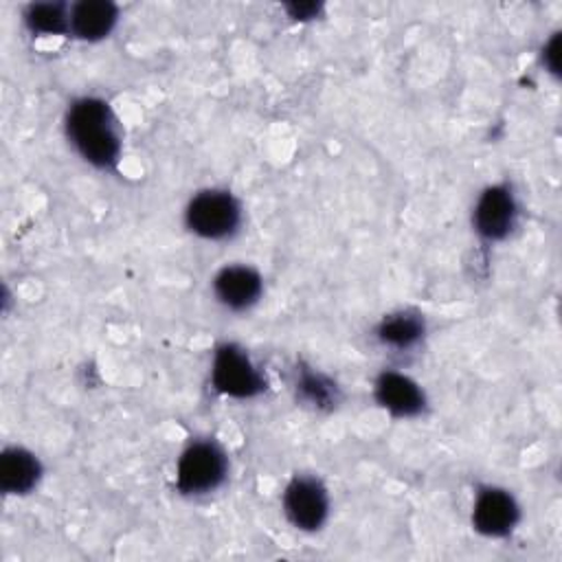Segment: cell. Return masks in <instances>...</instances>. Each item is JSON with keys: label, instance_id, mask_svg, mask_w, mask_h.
<instances>
[{"label": "cell", "instance_id": "obj_11", "mask_svg": "<svg viewBox=\"0 0 562 562\" xmlns=\"http://www.w3.org/2000/svg\"><path fill=\"white\" fill-rule=\"evenodd\" d=\"M42 476L40 459L26 448L11 446L0 457V487L7 494H29L35 490Z\"/></svg>", "mask_w": 562, "mask_h": 562}, {"label": "cell", "instance_id": "obj_14", "mask_svg": "<svg viewBox=\"0 0 562 562\" xmlns=\"http://www.w3.org/2000/svg\"><path fill=\"white\" fill-rule=\"evenodd\" d=\"M296 393L318 411H329L338 404V386L327 375L310 367H301L296 371Z\"/></svg>", "mask_w": 562, "mask_h": 562}, {"label": "cell", "instance_id": "obj_4", "mask_svg": "<svg viewBox=\"0 0 562 562\" xmlns=\"http://www.w3.org/2000/svg\"><path fill=\"white\" fill-rule=\"evenodd\" d=\"M211 382L222 395L237 400L257 397L266 391V380L250 356L233 342H224L215 349Z\"/></svg>", "mask_w": 562, "mask_h": 562}, {"label": "cell", "instance_id": "obj_13", "mask_svg": "<svg viewBox=\"0 0 562 562\" xmlns=\"http://www.w3.org/2000/svg\"><path fill=\"white\" fill-rule=\"evenodd\" d=\"M24 24L37 35L70 33V7L61 2H35L24 9Z\"/></svg>", "mask_w": 562, "mask_h": 562}, {"label": "cell", "instance_id": "obj_16", "mask_svg": "<svg viewBox=\"0 0 562 562\" xmlns=\"http://www.w3.org/2000/svg\"><path fill=\"white\" fill-rule=\"evenodd\" d=\"M288 11L292 13V18H301V20H307V18H314L318 13V4L314 2H299V4H290Z\"/></svg>", "mask_w": 562, "mask_h": 562}, {"label": "cell", "instance_id": "obj_9", "mask_svg": "<svg viewBox=\"0 0 562 562\" xmlns=\"http://www.w3.org/2000/svg\"><path fill=\"white\" fill-rule=\"evenodd\" d=\"M261 274L250 266H226L213 277L215 299L233 312H241L255 305L261 296Z\"/></svg>", "mask_w": 562, "mask_h": 562}, {"label": "cell", "instance_id": "obj_5", "mask_svg": "<svg viewBox=\"0 0 562 562\" xmlns=\"http://www.w3.org/2000/svg\"><path fill=\"white\" fill-rule=\"evenodd\" d=\"M283 512L301 531H316L329 514L325 485L314 476H294L283 492Z\"/></svg>", "mask_w": 562, "mask_h": 562}, {"label": "cell", "instance_id": "obj_10", "mask_svg": "<svg viewBox=\"0 0 562 562\" xmlns=\"http://www.w3.org/2000/svg\"><path fill=\"white\" fill-rule=\"evenodd\" d=\"M119 20V7L110 0H81L70 7V33L86 42L103 40Z\"/></svg>", "mask_w": 562, "mask_h": 562}, {"label": "cell", "instance_id": "obj_8", "mask_svg": "<svg viewBox=\"0 0 562 562\" xmlns=\"http://www.w3.org/2000/svg\"><path fill=\"white\" fill-rule=\"evenodd\" d=\"M375 402L395 417H415L426 406V395L415 380L397 371H382L373 384Z\"/></svg>", "mask_w": 562, "mask_h": 562}, {"label": "cell", "instance_id": "obj_3", "mask_svg": "<svg viewBox=\"0 0 562 562\" xmlns=\"http://www.w3.org/2000/svg\"><path fill=\"white\" fill-rule=\"evenodd\" d=\"M226 470V454L215 441H193L178 459L176 485L182 494H206L224 483Z\"/></svg>", "mask_w": 562, "mask_h": 562}, {"label": "cell", "instance_id": "obj_12", "mask_svg": "<svg viewBox=\"0 0 562 562\" xmlns=\"http://www.w3.org/2000/svg\"><path fill=\"white\" fill-rule=\"evenodd\" d=\"M424 331H426V325L419 314L397 312V314H389L380 321L375 336L386 347L411 349L424 338Z\"/></svg>", "mask_w": 562, "mask_h": 562}, {"label": "cell", "instance_id": "obj_7", "mask_svg": "<svg viewBox=\"0 0 562 562\" xmlns=\"http://www.w3.org/2000/svg\"><path fill=\"white\" fill-rule=\"evenodd\" d=\"M520 509L516 498L501 487H481L474 507H472V525L479 533L487 538H503L514 531L518 525Z\"/></svg>", "mask_w": 562, "mask_h": 562}, {"label": "cell", "instance_id": "obj_6", "mask_svg": "<svg viewBox=\"0 0 562 562\" xmlns=\"http://www.w3.org/2000/svg\"><path fill=\"white\" fill-rule=\"evenodd\" d=\"M516 217L518 204L507 184H492L483 189L472 211L474 231L487 241L505 239L516 226Z\"/></svg>", "mask_w": 562, "mask_h": 562}, {"label": "cell", "instance_id": "obj_15", "mask_svg": "<svg viewBox=\"0 0 562 562\" xmlns=\"http://www.w3.org/2000/svg\"><path fill=\"white\" fill-rule=\"evenodd\" d=\"M558 50H560V35L555 33L551 40H549V44L544 46V55H542V59H544V64H547V68L551 70V72H558V68H560V61H558Z\"/></svg>", "mask_w": 562, "mask_h": 562}, {"label": "cell", "instance_id": "obj_1", "mask_svg": "<svg viewBox=\"0 0 562 562\" xmlns=\"http://www.w3.org/2000/svg\"><path fill=\"white\" fill-rule=\"evenodd\" d=\"M66 136L75 151L97 169H112L121 156V134L112 108L97 97L72 101L66 112Z\"/></svg>", "mask_w": 562, "mask_h": 562}, {"label": "cell", "instance_id": "obj_2", "mask_svg": "<svg viewBox=\"0 0 562 562\" xmlns=\"http://www.w3.org/2000/svg\"><path fill=\"white\" fill-rule=\"evenodd\" d=\"M184 224L202 239H226L241 224V206L224 189H204L189 200Z\"/></svg>", "mask_w": 562, "mask_h": 562}]
</instances>
